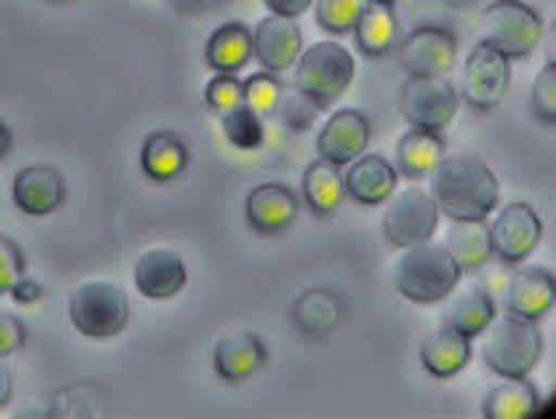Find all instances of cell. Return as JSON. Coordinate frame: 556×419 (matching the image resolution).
Masks as SVG:
<instances>
[{"mask_svg": "<svg viewBox=\"0 0 556 419\" xmlns=\"http://www.w3.org/2000/svg\"><path fill=\"white\" fill-rule=\"evenodd\" d=\"M543 360V332L532 318L504 312L483 332V364L501 378H529Z\"/></svg>", "mask_w": 556, "mask_h": 419, "instance_id": "3957f363", "label": "cell"}, {"mask_svg": "<svg viewBox=\"0 0 556 419\" xmlns=\"http://www.w3.org/2000/svg\"><path fill=\"white\" fill-rule=\"evenodd\" d=\"M277 112H283V119H288L291 130H308L312 119H315V112H319V105H315L312 99H305V94L294 88L291 94H280Z\"/></svg>", "mask_w": 556, "mask_h": 419, "instance_id": "e575fe53", "label": "cell"}, {"mask_svg": "<svg viewBox=\"0 0 556 419\" xmlns=\"http://www.w3.org/2000/svg\"><path fill=\"white\" fill-rule=\"evenodd\" d=\"M507 88H511V60L497 53L494 46H476L463 71V99L476 112H490L504 102Z\"/></svg>", "mask_w": 556, "mask_h": 419, "instance_id": "30bf717a", "label": "cell"}, {"mask_svg": "<svg viewBox=\"0 0 556 419\" xmlns=\"http://www.w3.org/2000/svg\"><path fill=\"white\" fill-rule=\"evenodd\" d=\"M494 318H497L494 297H490L483 287H472V290H466V294H458L452 301L448 315H444V326H452L455 332H463V335H469V340H476V335L486 332V326Z\"/></svg>", "mask_w": 556, "mask_h": 419, "instance_id": "83f0119b", "label": "cell"}, {"mask_svg": "<svg viewBox=\"0 0 556 419\" xmlns=\"http://www.w3.org/2000/svg\"><path fill=\"white\" fill-rule=\"evenodd\" d=\"M532 112L539 123L556 126V63H546L532 85Z\"/></svg>", "mask_w": 556, "mask_h": 419, "instance_id": "d6a6232c", "label": "cell"}, {"mask_svg": "<svg viewBox=\"0 0 556 419\" xmlns=\"http://www.w3.org/2000/svg\"><path fill=\"white\" fill-rule=\"evenodd\" d=\"M543 241V220L529 203H507L490 224V249L504 266H521Z\"/></svg>", "mask_w": 556, "mask_h": 419, "instance_id": "9c48e42d", "label": "cell"}, {"mask_svg": "<svg viewBox=\"0 0 556 419\" xmlns=\"http://www.w3.org/2000/svg\"><path fill=\"white\" fill-rule=\"evenodd\" d=\"M63 196H67V189H63L56 168L31 165L14 175V203L28 217H50L53 210H60Z\"/></svg>", "mask_w": 556, "mask_h": 419, "instance_id": "e0dca14e", "label": "cell"}, {"mask_svg": "<svg viewBox=\"0 0 556 419\" xmlns=\"http://www.w3.org/2000/svg\"><path fill=\"white\" fill-rule=\"evenodd\" d=\"M539 412V392L526 378H507L483 398L486 419H529Z\"/></svg>", "mask_w": 556, "mask_h": 419, "instance_id": "4316f807", "label": "cell"}, {"mask_svg": "<svg viewBox=\"0 0 556 419\" xmlns=\"http://www.w3.org/2000/svg\"><path fill=\"white\" fill-rule=\"evenodd\" d=\"M252 60V31L245 25H220L206 42V63L217 74H235Z\"/></svg>", "mask_w": 556, "mask_h": 419, "instance_id": "484cf974", "label": "cell"}, {"mask_svg": "<svg viewBox=\"0 0 556 419\" xmlns=\"http://www.w3.org/2000/svg\"><path fill=\"white\" fill-rule=\"evenodd\" d=\"M220 130H225V140L238 151H256L263 148V116L260 112H252L249 105H238L231 112L220 116Z\"/></svg>", "mask_w": 556, "mask_h": 419, "instance_id": "f546056e", "label": "cell"}, {"mask_svg": "<svg viewBox=\"0 0 556 419\" xmlns=\"http://www.w3.org/2000/svg\"><path fill=\"white\" fill-rule=\"evenodd\" d=\"M301 186H305V203L315 217H332L343 206V196H346L343 172H340V165H332V161H326V157L308 165L305 182Z\"/></svg>", "mask_w": 556, "mask_h": 419, "instance_id": "d4e9b609", "label": "cell"}, {"mask_svg": "<svg viewBox=\"0 0 556 419\" xmlns=\"http://www.w3.org/2000/svg\"><path fill=\"white\" fill-rule=\"evenodd\" d=\"M25 277V259H22V249L14 241L0 238V294H11L14 283Z\"/></svg>", "mask_w": 556, "mask_h": 419, "instance_id": "d590c367", "label": "cell"}, {"mask_svg": "<svg viewBox=\"0 0 556 419\" xmlns=\"http://www.w3.org/2000/svg\"><path fill=\"white\" fill-rule=\"evenodd\" d=\"M458 280H463V269L452 259V252L444 245H434V241L403 249L400 263L392 269L395 290L413 304L444 301L458 287Z\"/></svg>", "mask_w": 556, "mask_h": 419, "instance_id": "7a4b0ae2", "label": "cell"}, {"mask_svg": "<svg viewBox=\"0 0 556 419\" xmlns=\"http://www.w3.org/2000/svg\"><path fill=\"white\" fill-rule=\"evenodd\" d=\"M472 357V340L452 326H441L420 343V364L431 378H455Z\"/></svg>", "mask_w": 556, "mask_h": 419, "instance_id": "d6986e66", "label": "cell"}, {"mask_svg": "<svg viewBox=\"0 0 556 419\" xmlns=\"http://www.w3.org/2000/svg\"><path fill=\"white\" fill-rule=\"evenodd\" d=\"M269 14H283V18H298V14H305L315 0H263Z\"/></svg>", "mask_w": 556, "mask_h": 419, "instance_id": "74e56055", "label": "cell"}, {"mask_svg": "<svg viewBox=\"0 0 556 419\" xmlns=\"http://www.w3.org/2000/svg\"><path fill=\"white\" fill-rule=\"evenodd\" d=\"M56 4H60V0H56Z\"/></svg>", "mask_w": 556, "mask_h": 419, "instance_id": "7bdbcfd3", "label": "cell"}, {"mask_svg": "<svg viewBox=\"0 0 556 419\" xmlns=\"http://www.w3.org/2000/svg\"><path fill=\"white\" fill-rule=\"evenodd\" d=\"M504 304H507V312L539 321L543 315H549V308L556 304V277L549 269H539V266L515 269L511 280L504 287Z\"/></svg>", "mask_w": 556, "mask_h": 419, "instance_id": "4fadbf2b", "label": "cell"}, {"mask_svg": "<svg viewBox=\"0 0 556 419\" xmlns=\"http://www.w3.org/2000/svg\"><path fill=\"white\" fill-rule=\"evenodd\" d=\"M354 36L364 56H386L395 42V0H364Z\"/></svg>", "mask_w": 556, "mask_h": 419, "instance_id": "603a6c76", "label": "cell"}, {"mask_svg": "<svg viewBox=\"0 0 556 419\" xmlns=\"http://www.w3.org/2000/svg\"><path fill=\"white\" fill-rule=\"evenodd\" d=\"M206 105H211L217 116H225V112L245 105L242 80H235V74H217L211 85H206Z\"/></svg>", "mask_w": 556, "mask_h": 419, "instance_id": "836d02e7", "label": "cell"}, {"mask_svg": "<svg viewBox=\"0 0 556 419\" xmlns=\"http://www.w3.org/2000/svg\"><path fill=\"white\" fill-rule=\"evenodd\" d=\"M25 346V326L14 315L0 312V360L14 357Z\"/></svg>", "mask_w": 556, "mask_h": 419, "instance_id": "8d00e7d4", "label": "cell"}, {"mask_svg": "<svg viewBox=\"0 0 556 419\" xmlns=\"http://www.w3.org/2000/svg\"><path fill=\"white\" fill-rule=\"evenodd\" d=\"M546 63H556V22L546 31Z\"/></svg>", "mask_w": 556, "mask_h": 419, "instance_id": "60d3db41", "label": "cell"}, {"mask_svg": "<svg viewBox=\"0 0 556 419\" xmlns=\"http://www.w3.org/2000/svg\"><path fill=\"white\" fill-rule=\"evenodd\" d=\"M137 290L151 301H172L182 294L186 287V263L179 252L172 249H151L134 266Z\"/></svg>", "mask_w": 556, "mask_h": 419, "instance_id": "9a60e30c", "label": "cell"}, {"mask_svg": "<svg viewBox=\"0 0 556 419\" xmlns=\"http://www.w3.org/2000/svg\"><path fill=\"white\" fill-rule=\"evenodd\" d=\"M8 148H11V134H8V126L0 123V157L8 154Z\"/></svg>", "mask_w": 556, "mask_h": 419, "instance_id": "b9f144b4", "label": "cell"}, {"mask_svg": "<svg viewBox=\"0 0 556 419\" xmlns=\"http://www.w3.org/2000/svg\"><path fill=\"white\" fill-rule=\"evenodd\" d=\"M354 80V56L340 42H315L294 63V88L319 109H329Z\"/></svg>", "mask_w": 556, "mask_h": 419, "instance_id": "277c9868", "label": "cell"}, {"mask_svg": "<svg viewBox=\"0 0 556 419\" xmlns=\"http://www.w3.org/2000/svg\"><path fill=\"white\" fill-rule=\"evenodd\" d=\"M245 217L252 224V231L280 234V231H288L298 217V196L288 186H260L249 192Z\"/></svg>", "mask_w": 556, "mask_h": 419, "instance_id": "ac0fdd59", "label": "cell"}, {"mask_svg": "<svg viewBox=\"0 0 556 419\" xmlns=\"http://www.w3.org/2000/svg\"><path fill=\"white\" fill-rule=\"evenodd\" d=\"M444 157V140L438 130H424V126H413V130L400 140L395 148V165L406 175V179H427Z\"/></svg>", "mask_w": 556, "mask_h": 419, "instance_id": "7402d4cb", "label": "cell"}, {"mask_svg": "<svg viewBox=\"0 0 556 419\" xmlns=\"http://www.w3.org/2000/svg\"><path fill=\"white\" fill-rule=\"evenodd\" d=\"M458 56V42L448 28L427 25L409 31L406 42L400 46V63L409 77H448Z\"/></svg>", "mask_w": 556, "mask_h": 419, "instance_id": "8fae6325", "label": "cell"}, {"mask_svg": "<svg viewBox=\"0 0 556 419\" xmlns=\"http://www.w3.org/2000/svg\"><path fill=\"white\" fill-rule=\"evenodd\" d=\"M140 168H144L148 179L154 182H172L189 168V148L186 140L176 134H151L144 140V151H140Z\"/></svg>", "mask_w": 556, "mask_h": 419, "instance_id": "44dd1931", "label": "cell"}, {"mask_svg": "<svg viewBox=\"0 0 556 419\" xmlns=\"http://www.w3.org/2000/svg\"><path fill=\"white\" fill-rule=\"evenodd\" d=\"M480 42L494 46L507 60H526L543 42V18L521 0H497L483 11Z\"/></svg>", "mask_w": 556, "mask_h": 419, "instance_id": "8992f818", "label": "cell"}, {"mask_svg": "<svg viewBox=\"0 0 556 419\" xmlns=\"http://www.w3.org/2000/svg\"><path fill=\"white\" fill-rule=\"evenodd\" d=\"M71 321L88 340H113L130 326V301L116 283L88 280L71 294Z\"/></svg>", "mask_w": 556, "mask_h": 419, "instance_id": "5b68a950", "label": "cell"}, {"mask_svg": "<svg viewBox=\"0 0 556 419\" xmlns=\"http://www.w3.org/2000/svg\"><path fill=\"white\" fill-rule=\"evenodd\" d=\"M294 321L308 335H329L343 321V304L329 290H308L294 301Z\"/></svg>", "mask_w": 556, "mask_h": 419, "instance_id": "f1b7e54d", "label": "cell"}, {"mask_svg": "<svg viewBox=\"0 0 556 419\" xmlns=\"http://www.w3.org/2000/svg\"><path fill=\"white\" fill-rule=\"evenodd\" d=\"M444 249L452 252V259L458 263L463 272H480L490 259H494V249H490V228L483 220H452V231Z\"/></svg>", "mask_w": 556, "mask_h": 419, "instance_id": "cb8c5ba5", "label": "cell"}, {"mask_svg": "<svg viewBox=\"0 0 556 419\" xmlns=\"http://www.w3.org/2000/svg\"><path fill=\"white\" fill-rule=\"evenodd\" d=\"M263 360H266V350H263V343L256 340V335H249V332L225 335V340H220L217 350H214V370L228 384L249 381L263 367Z\"/></svg>", "mask_w": 556, "mask_h": 419, "instance_id": "ffe728a7", "label": "cell"}, {"mask_svg": "<svg viewBox=\"0 0 556 419\" xmlns=\"http://www.w3.org/2000/svg\"><path fill=\"white\" fill-rule=\"evenodd\" d=\"M371 140V123L354 109H343L337 116H329V123L319 134V157L332 161V165H351L364 151H368Z\"/></svg>", "mask_w": 556, "mask_h": 419, "instance_id": "5bb4252c", "label": "cell"}, {"mask_svg": "<svg viewBox=\"0 0 556 419\" xmlns=\"http://www.w3.org/2000/svg\"><path fill=\"white\" fill-rule=\"evenodd\" d=\"M458 102V94L448 77H406L400 88V112L406 116L409 126H424V130H444L452 126Z\"/></svg>", "mask_w": 556, "mask_h": 419, "instance_id": "ba28073f", "label": "cell"}, {"mask_svg": "<svg viewBox=\"0 0 556 419\" xmlns=\"http://www.w3.org/2000/svg\"><path fill=\"white\" fill-rule=\"evenodd\" d=\"M438 220H441V210H438L431 192L403 189V192H392V196L386 200L381 231H386L389 245L409 249V245H424V241H431L438 231Z\"/></svg>", "mask_w": 556, "mask_h": 419, "instance_id": "52a82bcc", "label": "cell"}, {"mask_svg": "<svg viewBox=\"0 0 556 419\" xmlns=\"http://www.w3.org/2000/svg\"><path fill=\"white\" fill-rule=\"evenodd\" d=\"M431 196L444 217L486 220L497 210L501 182L480 157L455 154V157H441V165L431 172Z\"/></svg>", "mask_w": 556, "mask_h": 419, "instance_id": "6da1fadb", "label": "cell"}, {"mask_svg": "<svg viewBox=\"0 0 556 419\" xmlns=\"http://www.w3.org/2000/svg\"><path fill=\"white\" fill-rule=\"evenodd\" d=\"M301 50H305V39H301L298 18H283V14H269L260 22V28L252 31V56L260 60V67L269 74H283L291 71Z\"/></svg>", "mask_w": 556, "mask_h": 419, "instance_id": "7c38bea8", "label": "cell"}, {"mask_svg": "<svg viewBox=\"0 0 556 419\" xmlns=\"http://www.w3.org/2000/svg\"><path fill=\"white\" fill-rule=\"evenodd\" d=\"M8 402H11V370L0 360V409H4Z\"/></svg>", "mask_w": 556, "mask_h": 419, "instance_id": "ab89813d", "label": "cell"}, {"mask_svg": "<svg viewBox=\"0 0 556 419\" xmlns=\"http://www.w3.org/2000/svg\"><path fill=\"white\" fill-rule=\"evenodd\" d=\"M364 11V0H319L315 4V18L329 31V36H346L357 28V18Z\"/></svg>", "mask_w": 556, "mask_h": 419, "instance_id": "4dcf8cb0", "label": "cell"}, {"mask_svg": "<svg viewBox=\"0 0 556 419\" xmlns=\"http://www.w3.org/2000/svg\"><path fill=\"white\" fill-rule=\"evenodd\" d=\"M11 297L14 301H22V304H36L39 297H42V287L36 283V280H18V283H14V290H11Z\"/></svg>", "mask_w": 556, "mask_h": 419, "instance_id": "f35d334b", "label": "cell"}, {"mask_svg": "<svg viewBox=\"0 0 556 419\" xmlns=\"http://www.w3.org/2000/svg\"><path fill=\"white\" fill-rule=\"evenodd\" d=\"M242 88H245V105L252 112H260V116H274L277 105H280V94H283L277 74H269V71L252 74Z\"/></svg>", "mask_w": 556, "mask_h": 419, "instance_id": "1f68e13d", "label": "cell"}, {"mask_svg": "<svg viewBox=\"0 0 556 419\" xmlns=\"http://www.w3.org/2000/svg\"><path fill=\"white\" fill-rule=\"evenodd\" d=\"M395 182H400V175L378 154H361L357 161H351V168L343 175L346 196L361 206H381L395 192Z\"/></svg>", "mask_w": 556, "mask_h": 419, "instance_id": "2e32d148", "label": "cell"}]
</instances>
